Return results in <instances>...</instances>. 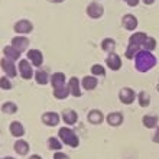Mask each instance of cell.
<instances>
[{"label":"cell","mask_w":159,"mask_h":159,"mask_svg":"<svg viewBox=\"0 0 159 159\" xmlns=\"http://www.w3.org/2000/svg\"><path fill=\"white\" fill-rule=\"evenodd\" d=\"M28 59L34 67H41L43 62V55L39 49H29L28 51Z\"/></svg>","instance_id":"8fae6325"},{"label":"cell","mask_w":159,"mask_h":159,"mask_svg":"<svg viewBox=\"0 0 159 159\" xmlns=\"http://www.w3.org/2000/svg\"><path fill=\"white\" fill-rule=\"evenodd\" d=\"M91 75L94 77H106V68L101 64H94L91 67Z\"/></svg>","instance_id":"4dcf8cb0"},{"label":"cell","mask_w":159,"mask_h":159,"mask_svg":"<svg viewBox=\"0 0 159 159\" xmlns=\"http://www.w3.org/2000/svg\"><path fill=\"white\" fill-rule=\"evenodd\" d=\"M9 132H10V134L12 136H15V138H22L23 134H25V127H23V125H22L20 121H12L10 123V126H9Z\"/></svg>","instance_id":"2e32d148"},{"label":"cell","mask_w":159,"mask_h":159,"mask_svg":"<svg viewBox=\"0 0 159 159\" xmlns=\"http://www.w3.org/2000/svg\"><path fill=\"white\" fill-rule=\"evenodd\" d=\"M12 46L15 49L19 51V52H23L29 46V39L26 38V36H15L12 39Z\"/></svg>","instance_id":"7c38bea8"},{"label":"cell","mask_w":159,"mask_h":159,"mask_svg":"<svg viewBox=\"0 0 159 159\" xmlns=\"http://www.w3.org/2000/svg\"><path fill=\"white\" fill-rule=\"evenodd\" d=\"M48 2H51V3H62L64 0H48Z\"/></svg>","instance_id":"f35d334b"},{"label":"cell","mask_w":159,"mask_h":159,"mask_svg":"<svg viewBox=\"0 0 159 159\" xmlns=\"http://www.w3.org/2000/svg\"><path fill=\"white\" fill-rule=\"evenodd\" d=\"M156 57L149 51H139L138 55L134 57V68L139 72H148L156 65Z\"/></svg>","instance_id":"6da1fadb"},{"label":"cell","mask_w":159,"mask_h":159,"mask_svg":"<svg viewBox=\"0 0 159 159\" xmlns=\"http://www.w3.org/2000/svg\"><path fill=\"white\" fill-rule=\"evenodd\" d=\"M0 65H2V70H3V72L6 74V77H10V78H13V77H16V67H15V64H13V61H10V59L7 58H2V61H0Z\"/></svg>","instance_id":"52a82bcc"},{"label":"cell","mask_w":159,"mask_h":159,"mask_svg":"<svg viewBox=\"0 0 159 159\" xmlns=\"http://www.w3.org/2000/svg\"><path fill=\"white\" fill-rule=\"evenodd\" d=\"M125 2L129 4V6H132V7H133V6H138L140 0H125Z\"/></svg>","instance_id":"d590c367"},{"label":"cell","mask_w":159,"mask_h":159,"mask_svg":"<svg viewBox=\"0 0 159 159\" xmlns=\"http://www.w3.org/2000/svg\"><path fill=\"white\" fill-rule=\"evenodd\" d=\"M85 13H87L91 19H98V17H101L104 15V7H103L100 3H97V2H93V3H90L87 6Z\"/></svg>","instance_id":"8992f818"},{"label":"cell","mask_w":159,"mask_h":159,"mask_svg":"<svg viewBox=\"0 0 159 159\" xmlns=\"http://www.w3.org/2000/svg\"><path fill=\"white\" fill-rule=\"evenodd\" d=\"M139 51H142L140 49V46H136V45H127V49H126L125 55H126V58L127 59H133L136 55H138Z\"/></svg>","instance_id":"f546056e"},{"label":"cell","mask_w":159,"mask_h":159,"mask_svg":"<svg viewBox=\"0 0 159 159\" xmlns=\"http://www.w3.org/2000/svg\"><path fill=\"white\" fill-rule=\"evenodd\" d=\"M146 39H148L146 32H134V34L129 38V43L130 45H136V46H140V48H142Z\"/></svg>","instance_id":"ac0fdd59"},{"label":"cell","mask_w":159,"mask_h":159,"mask_svg":"<svg viewBox=\"0 0 159 159\" xmlns=\"http://www.w3.org/2000/svg\"><path fill=\"white\" fill-rule=\"evenodd\" d=\"M2 159H15V158H12V156H4V158H2Z\"/></svg>","instance_id":"ab89813d"},{"label":"cell","mask_w":159,"mask_h":159,"mask_svg":"<svg viewBox=\"0 0 159 159\" xmlns=\"http://www.w3.org/2000/svg\"><path fill=\"white\" fill-rule=\"evenodd\" d=\"M42 121H43V125L49 126V127L58 126L59 125V114L55 113V111H46V113L42 114Z\"/></svg>","instance_id":"9c48e42d"},{"label":"cell","mask_w":159,"mask_h":159,"mask_svg":"<svg viewBox=\"0 0 159 159\" xmlns=\"http://www.w3.org/2000/svg\"><path fill=\"white\" fill-rule=\"evenodd\" d=\"M48 143V148H49L51 151H55V152H59L62 149V142H61V139H57V138H49L46 140Z\"/></svg>","instance_id":"4316f807"},{"label":"cell","mask_w":159,"mask_h":159,"mask_svg":"<svg viewBox=\"0 0 159 159\" xmlns=\"http://www.w3.org/2000/svg\"><path fill=\"white\" fill-rule=\"evenodd\" d=\"M35 81L41 85H46L48 83H51V77L48 75V72L43 71V70H38L35 72Z\"/></svg>","instance_id":"d4e9b609"},{"label":"cell","mask_w":159,"mask_h":159,"mask_svg":"<svg viewBox=\"0 0 159 159\" xmlns=\"http://www.w3.org/2000/svg\"><path fill=\"white\" fill-rule=\"evenodd\" d=\"M2 111L4 114H15L17 111V106L13 101H6L4 104H2Z\"/></svg>","instance_id":"83f0119b"},{"label":"cell","mask_w":159,"mask_h":159,"mask_svg":"<svg viewBox=\"0 0 159 159\" xmlns=\"http://www.w3.org/2000/svg\"><path fill=\"white\" fill-rule=\"evenodd\" d=\"M29 143L26 142V140H23V139H17L16 143H15V152H16L17 155H22L25 156L29 153Z\"/></svg>","instance_id":"44dd1931"},{"label":"cell","mask_w":159,"mask_h":159,"mask_svg":"<svg viewBox=\"0 0 159 159\" xmlns=\"http://www.w3.org/2000/svg\"><path fill=\"white\" fill-rule=\"evenodd\" d=\"M65 74L64 72H54L51 75V84H52V88H59V87H64L67 85L65 83Z\"/></svg>","instance_id":"d6986e66"},{"label":"cell","mask_w":159,"mask_h":159,"mask_svg":"<svg viewBox=\"0 0 159 159\" xmlns=\"http://www.w3.org/2000/svg\"><path fill=\"white\" fill-rule=\"evenodd\" d=\"M13 29L19 35H26V34H30V32L34 30V25H32V22L28 20V19H22V20H17L16 23H15Z\"/></svg>","instance_id":"277c9868"},{"label":"cell","mask_w":159,"mask_h":159,"mask_svg":"<svg viewBox=\"0 0 159 159\" xmlns=\"http://www.w3.org/2000/svg\"><path fill=\"white\" fill-rule=\"evenodd\" d=\"M101 49L107 54H113L116 49V41L113 38H104L101 41Z\"/></svg>","instance_id":"cb8c5ba5"},{"label":"cell","mask_w":159,"mask_h":159,"mask_svg":"<svg viewBox=\"0 0 159 159\" xmlns=\"http://www.w3.org/2000/svg\"><path fill=\"white\" fill-rule=\"evenodd\" d=\"M156 45H158V43H156V39L152 38V36H148V39L145 41V43H143V46H142V49L152 52L153 49H156Z\"/></svg>","instance_id":"1f68e13d"},{"label":"cell","mask_w":159,"mask_h":159,"mask_svg":"<svg viewBox=\"0 0 159 159\" xmlns=\"http://www.w3.org/2000/svg\"><path fill=\"white\" fill-rule=\"evenodd\" d=\"M106 121L109 123L110 126H113V127H117L123 123V114L120 111H113V113H109L107 114V117H106Z\"/></svg>","instance_id":"ffe728a7"},{"label":"cell","mask_w":159,"mask_h":159,"mask_svg":"<svg viewBox=\"0 0 159 159\" xmlns=\"http://www.w3.org/2000/svg\"><path fill=\"white\" fill-rule=\"evenodd\" d=\"M0 87H2V90H12V83L9 81L7 77H2L0 78Z\"/></svg>","instance_id":"d6a6232c"},{"label":"cell","mask_w":159,"mask_h":159,"mask_svg":"<svg viewBox=\"0 0 159 159\" xmlns=\"http://www.w3.org/2000/svg\"><path fill=\"white\" fill-rule=\"evenodd\" d=\"M17 67H19V72H20V77L23 80H30L32 77H35L34 67H32L29 59H20Z\"/></svg>","instance_id":"3957f363"},{"label":"cell","mask_w":159,"mask_h":159,"mask_svg":"<svg viewBox=\"0 0 159 159\" xmlns=\"http://www.w3.org/2000/svg\"><path fill=\"white\" fill-rule=\"evenodd\" d=\"M143 3L146 4V6H151V4H153L155 3V0H142Z\"/></svg>","instance_id":"8d00e7d4"},{"label":"cell","mask_w":159,"mask_h":159,"mask_svg":"<svg viewBox=\"0 0 159 159\" xmlns=\"http://www.w3.org/2000/svg\"><path fill=\"white\" fill-rule=\"evenodd\" d=\"M68 88L71 91V96L74 97H81L83 96V91H81V83L78 81L77 77H71L70 81H68Z\"/></svg>","instance_id":"4fadbf2b"},{"label":"cell","mask_w":159,"mask_h":159,"mask_svg":"<svg viewBox=\"0 0 159 159\" xmlns=\"http://www.w3.org/2000/svg\"><path fill=\"white\" fill-rule=\"evenodd\" d=\"M29 159H42V158H41L39 155H30V156H29Z\"/></svg>","instance_id":"74e56055"},{"label":"cell","mask_w":159,"mask_h":159,"mask_svg":"<svg viewBox=\"0 0 159 159\" xmlns=\"http://www.w3.org/2000/svg\"><path fill=\"white\" fill-rule=\"evenodd\" d=\"M70 94H71V91H70V88H68V84L67 85H64V87L54 88V97L55 98H58V100H64V98H67Z\"/></svg>","instance_id":"484cf974"},{"label":"cell","mask_w":159,"mask_h":159,"mask_svg":"<svg viewBox=\"0 0 159 159\" xmlns=\"http://www.w3.org/2000/svg\"><path fill=\"white\" fill-rule=\"evenodd\" d=\"M58 136L64 145L71 146V148H78L80 139L72 129H70V127H61V129L58 130Z\"/></svg>","instance_id":"7a4b0ae2"},{"label":"cell","mask_w":159,"mask_h":159,"mask_svg":"<svg viewBox=\"0 0 159 159\" xmlns=\"http://www.w3.org/2000/svg\"><path fill=\"white\" fill-rule=\"evenodd\" d=\"M88 121L91 123V125H101L103 121H104V114L101 110H97V109H93L87 116Z\"/></svg>","instance_id":"e0dca14e"},{"label":"cell","mask_w":159,"mask_h":159,"mask_svg":"<svg viewBox=\"0 0 159 159\" xmlns=\"http://www.w3.org/2000/svg\"><path fill=\"white\" fill-rule=\"evenodd\" d=\"M54 159H70L68 158V155H65V153H64V152H55L54 153Z\"/></svg>","instance_id":"836d02e7"},{"label":"cell","mask_w":159,"mask_h":159,"mask_svg":"<svg viewBox=\"0 0 159 159\" xmlns=\"http://www.w3.org/2000/svg\"><path fill=\"white\" fill-rule=\"evenodd\" d=\"M152 140L155 143H159V126L156 127V132H155V134H153V138H152Z\"/></svg>","instance_id":"e575fe53"},{"label":"cell","mask_w":159,"mask_h":159,"mask_svg":"<svg viewBox=\"0 0 159 159\" xmlns=\"http://www.w3.org/2000/svg\"><path fill=\"white\" fill-rule=\"evenodd\" d=\"M156 90L159 91V81H158V84H156Z\"/></svg>","instance_id":"60d3db41"},{"label":"cell","mask_w":159,"mask_h":159,"mask_svg":"<svg viewBox=\"0 0 159 159\" xmlns=\"http://www.w3.org/2000/svg\"><path fill=\"white\" fill-rule=\"evenodd\" d=\"M106 65L111 70V71H119L121 68V59L116 52L113 54H109V57L106 58Z\"/></svg>","instance_id":"ba28073f"},{"label":"cell","mask_w":159,"mask_h":159,"mask_svg":"<svg viewBox=\"0 0 159 159\" xmlns=\"http://www.w3.org/2000/svg\"><path fill=\"white\" fill-rule=\"evenodd\" d=\"M158 121H159L158 116H153V114H146L142 119V123L146 129H156L158 127Z\"/></svg>","instance_id":"603a6c76"},{"label":"cell","mask_w":159,"mask_h":159,"mask_svg":"<svg viewBox=\"0 0 159 159\" xmlns=\"http://www.w3.org/2000/svg\"><path fill=\"white\" fill-rule=\"evenodd\" d=\"M3 54H4V58L10 59V61H13V62L20 58V52H19L17 49H15L12 45L4 46V48H3Z\"/></svg>","instance_id":"7402d4cb"},{"label":"cell","mask_w":159,"mask_h":159,"mask_svg":"<svg viewBox=\"0 0 159 159\" xmlns=\"http://www.w3.org/2000/svg\"><path fill=\"white\" fill-rule=\"evenodd\" d=\"M134 98H136V93H134V90H132V88L123 87L120 91H119V100H120L123 104H126V106L132 104L134 101Z\"/></svg>","instance_id":"5b68a950"},{"label":"cell","mask_w":159,"mask_h":159,"mask_svg":"<svg viewBox=\"0 0 159 159\" xmlns=\"http://www.w3.org/2000/svg\"><path fill=\"white\" fill-rule=\"evenodd\" d=\"M98 85V80L94 75H85L83 80H81V87L87 91H91Z\"/></svg>","instance_id":"9a60e30c"},{"label":"cell","mask_w":159,"mask_h":159,"mask_svg":"<svg viewBox=\"0 0 159 159\" xmlns=\"http://www.w3.org/2000/svg\"><path fill=\"white\" fill-rule=\"evenodd\" d=\"M121 26H123L126 30H134L138 28V19H136V16H133V15L126 13L125 16L121 17Z\"/></svg>","instance_id":"30bf717a"},{"label":"cell","mask_w":159,"mask_h":159,"mask_svg":"<svg viewBox=\"0 0 159 159\" xmlns=\"http://www.w3.org/2000/svg\"><path fill=\"white\" fill-rule=\"evenodd\" d=\"M138 100H139V106H140V107H148V106L151 104V96H149L146 91L139 93Z\"/></svg>","instance_id":"f1b7e54d"},{"label":"cell","mask_w":159,"mask_h":159,"mask_svg":"<svg viewBox=\"0 0 159 159\" xmlns=\"http://www.w3.org/2000/svg\"><path fill=\"white\" fill-rule=\"evenodd\" d=\"M62 120H64V123L65 125H75L77 123V120H78V114H77V111L75 110H72V109H65L62 111Z\"/></svg>","instance_id":"5bb4252c"}]
</instances>
